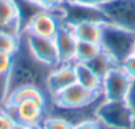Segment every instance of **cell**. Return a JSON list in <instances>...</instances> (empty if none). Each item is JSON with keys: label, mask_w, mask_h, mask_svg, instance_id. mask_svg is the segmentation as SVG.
Masks as SVG:
<instances>
[{"label": "cell", "mask_w": 135, "mask_h": 129, "mask_svg": "<svg viewBox=\"0 0 135 129\" xmlns=\"http://www.w3.org/2000/svg\"><path fill=\"white\" fill-rule=\"evenodd\" d=\"M38 129H42V128H41V126H40V128H38Z\"/></svg>", "instance_id": "cell-32"}, {"label": "cell", "mask_w": 135, "mask_h": 129, "mask_svg": "<svg viewBox=\"0 0 135 129\" xmlns=\"http://www.w3.org/2000/svg\"><path fill=\"white\" fill-rule=\"evenodd\" d=\"M102 24L97 21H84L70 25L77 41H88L99 44L102 37Z\"/></svg>", "instance_id": "cell-15"}, {"label": "cell", "mask_w": 135, "mask_h": 129, "mask_svg": "<svg viewBox=\"0 0 135 129\" xmlns=\"http://www.w3.org/2000/svg\"><path fill=\"white\" fill-rule=\"evenodd\" d=\"M36 2L44 8V9H48V11H53V9H57L62 6L64 0H36Z\"/></svg>", "instance_id": "cell-25"}, {"label": "cell", "mask_w": 135, "mask_h": 129, "mask_svg": "<svg viewBox=\"0 0 135 129\" xmlns=\"http://www.w3.org/2000/svg\"><path fill=\"white\" fill-rule=\"evenodd\" d=\"M64 2H73V0H64Z\"/></svg>", "instance_id": "cell-31"}, {"label": "cell", "mask_w": 135, "mask_h": 129, "mask_svg": "<svg viewBox=\"0 0 135 129\" xmlns=\"http://www.w3.org/2000/svg\"><path fill=\"white\" fill-rule=\"evenodd\" d=\"M53 40L56 44L60 63H74L77 38H76L70 25L66 23H62Z\"/></svg>", "instance_id": "cell-12"}, {"label": "cell", "mask_w": 135, "mask_h": 129, "mask_svg": "<svg viewBox=\"0 0 135 129\" xmlns=\"http://www.w3.org/2000/svg\"><path fill=\"white\" fill-rule=\"evenodd\" d=\"M53 67L41 63L31 54L24 40L21 38L20 49L13 57V64L8 74L7 95L12 90L23 86H38L46 91L45 83Z\"/></svg>", "instance_id": "cell-1"}, {"label": "cell", "mask_w": 135, "mask_h": 129, "mask_svg": "<svg viewBox=\"0 0 135 129\" xmlns=\"http://www.w3.org/2000/svg\"><path fill=\"white\" fill-rule=\"evenodd\" d=\"M13 54L0 51V77H8L13 64Z\"/></svg>", "instance_id": "cell-21"}, {"label": "cell", "mask_w": 135, "mask_h": 129, "mask_svg": "<svg viewBox=\"0 0 135 129\" xmlns=\"http://www.w3.org/2000/svg\"><path fill=\"white\" fill-rule=\"evenodd\" d=\"M15 121L0 108V129H13Z\"/></svg>", "instance_id": "cell-24"}, {"label": "cell", "mask_w": 135, "mask_h": 129, "mask_svg": "<svg viewBox=\"0 0 135 129\" xmlns=\"http://www.w3.org/2000/svg\"><path fill=\"white\" fill-rule=\"evenodd\" d=\"M64 23V9L62 6L57 9L48 11L44 9L35 15L23 28L21 33H29L40 37L54 38L58 28Z\"/></svg>", "instance_id": "cell-7"}, {"label": "cell", "mask_w": 135, "mask_h": 129, "mask_svg": "<svg viewBox=\"0 0 135 129\" xmlns=\"http://www.w3.org/2000/svg\"><path fill=\"white\" fill-rule=\"evenodd\" d=\"M94 117L107 126L135 128V115L126 100L101 99L94 107Z\"/></svg>", "instance_id": "cell-3"}, {"label": "cell", "mask_w": 135, "mask_h": 129, "mask_svg": "<svg viewBox=\"0 0 135 129\" xmlns=\"http://www.w3.org/2000/svg\"><path fill=\"white\" fill-rule=\"evenodd\" d=\"M102 99V92L88 90L80 83H73L58 94L50 96V103L60 111H77L93 107Z\"/></svg>", "instance_id": "cell-4"}, {"label": "cell", "mask_w": 135, "mask_h": 129, "mask_svg": "<svg viewBox=\"0 0 135 129\" xmlns=\"http://www.w3.org/2000/svg\"><path fill=\"white\" fill-rule=\"evenodd\" d=\"M76 80L88 90L102 92V79L88 66L86 63H74Z\"/></svg>", "instance_id": "cell-16"}, {"label": "cell", "mask_w": 135, "mask_h": 129, "mask_svg": "<svg viewBox=\"0 0 135 129\" xmlns=\"http://www.w3.org/2000/svg\"><path fill=\"white\" fill-rule=\"evenodd\" d=\"M73 2H78V3L88 4V6H99L101 3L105 2V0H73Z\"/></svg>", "instance_id": "cell-27"}, {"label": "cell", "mask_w": 135, "mask_h": 129, "mask_svg": "<svg viewBox=\"0 0 135 129\" xmlns=\"http://www.w3.org/2000/svg\"><path fill=\"white\" fill-rule=\"evenodd\" d=\"M134 44L135 32L119 28L110 23L102 24V37L99 45L103 51L110 54L118 62V64L132 54Z\"/></svg>", "instance_id": "cell-2"}, {"label": "cell", "mask_w": 135, "mask_h": 129, "mask_svg": "<svg viewBox=\"0 0 135 129\" xmlns=\"http://www.w3.org/2000/svg\"><path fill=\"white\" fill-rule=\"evenodd\" d=\"M21 45V36L13 34L6 30H0V51L16 54Z\"/></svg>", "instance_id": "cell-19"}, {"label": "cell", "mask_w": 135, "mask_h": 129, "mask_svg": "<svg viewBox=\"0 0 135 129\" xmlns=\"http://www.w3.org/2000/svg\"><path fill=\"white\" fill-rule=\"evenodd\" d=\"M73 129H102V124L95 117H88L77 121Z\"/></svg>", "instance_id": "cell-22"}, {"label": "cell", "mask_w": 135, "mask_h": 129, "mask_svg": "<svg viewBox=\"0 0 135 129\" xmlns=\"http://www.w3.org/2000/svg\"><path fill=\"white\" fill-rule=\"evenodd\" d=\"M131 78L122 69V66L110 70L102 79V99L106 100H126Z\"/></svg>", "instance_id": "cell-9"}, {"label": "cell", "mask_w": 135, "mask_h": 129, "mask_svg": "<svg viewBox=\"0 0 135 129\" xmlns=\"http://www.w3.org/2000/svg\"><path fill=\"white\" fill-rule=\"evenodd\" d=\"M86 64H88V66H89L101 79H103L105 75H106L110 70H113L114 67L119 66L118 62H117L110 54H107V53L103 51V50H101L99 54H97V55H95L91 61H89Z\"/></svg>", "instance_id": "cell-17"}, {"label": "cell", "mask_w": 135, "mask_h": 129, "mask_svg": "<svg viewBox=\"0 0 135 129\" xmlns=\"http://www.w3.org/2000/svg\"><path fill=\"white\" fill-rule=\"evenodd\" d=\"M126 101L128 103V105L131 107V109L135 115V79L131 80V84H130V88H128V92L126 96Z\"/></svg>", "instance_id": "cell-26"}, {"label": "cell", "mask_w": 135, "mask_h": 129, "mask_svg": "<svg viewBox=\"0 0 135 129\" xmlns=\"http://www.w3.org/2000/svg\"><path fill=\"white\" fill-rule=\"evenodd\" d=\"M46 105L48 103L29 99L16 105L0 104V108L15 121V124H21L31 128H40L42 120L46 116Z\"/></svg>", "instance_id": "cell-5"}, {"label": "cell", "mask_w": 135, "mask_h": 129, "mask_svg": "<svg viewBox=\"0 0 135 129\" xmlns=\"http://www.w3.org/2000/svg\"><path fill=\"white\" fill-rule=\"evenodd\" d=\"M98 7L106 23L135 32V0H105Z\"/></svg>", "instance_id": "cell-6"}, {"label": "cell", "mask_w": 135, "mask_h": 129, "mask_svg": "<svg viewBox=\"0 0 135 129\" xmlns=\"http://www.w3.org/2000/svg\"><path fill=\"white\" fill-rule=\"evenodd\" d=\"M48 92L38 87V86H23V87H17L15 90H12L4 99V101L2 104H12L16 105L24 100H29V99H36L44 103H48Z\"/></svg>", "instance_id": "cell-14"}, {"label": "cell", "mask_w": 135, "mask_h": 129, "mask_svg": "<svg viewBox=\"0 0 135 129\" xmlns=\"http://www.w3.org/2000/svg\"><path fill=\"white\" fill-rule=\"evenodd\" d=\"M40 126L42 129H73L74 124L60 115H46Z\"/></svg>", "instance_id": "cell-20"}, {"label": "cell", "mask_w": 135, "mask_h": 129, "mask_svg": "<svg viewBox=\"0 0 135 129\" xmlns=\"http://www.w3.org/2000/svg\"><path fill=\"white\" fill-rule=\"evenodd\" d=\"M132 54L135 55V44H134V49H132Z\"/></svg>", "instance_id": "cell-30"}, {"label": "cell", "mask_w": 135, "mask_h": 129, "mask_svg": "<svg viewBox=\"0 0 135 129\" xmlns=\"http://www.w3.org/2000/svg\"><path fill=\"white\" fill-rule=\"evenodd\" d=\"M120 66H122V69L128 74V77H130L131 79H135V55H134V54L128 55V57L120 63Z\"/></svg>", "instance_id": "cell-23"}, {"label": "cell", "mask_w": 135, "mask_h": 129, "mask_svg": "<svg viewBox=\"0 0 135 129\" xmlns=\"http://www.w3.org/2000/svg\"><path fill=\"white\" fill-rule=\"evenodd\" d=\"M76 69L74 63H60L56 67H53L46 78V92L50 96L58 94L60 91L65 90L66 87L76 83Z\"/></svg>", "instance_id": "cell-11"}, {"label": "cell", "mask_w": 135, "mask_h": 129, "mask_svg": "<svg viewBox=\"0 0 135 129\" xmlns=\"http://www.w3.org/2000/svg\"><path fill=\"white\" fill-rule=\"evenodd\" d=\"M13 129H38V128H31V126H27V125H21V124H15Z\"/></svg>", "instance_id": "cell-28"}, {"label": "cell", "mask_w": 135, "mask_h": 129, "mask_svg": "<svg viewBox=\"0 0 135 129\" xmlns=\"http://www.w3.org/2000/svg\"><path fill=\"white\" fill-rule=\"evenodd\" d=\"M0 30L21 36L23 25L17 0H0Z\"/></svg>", "instance_id": "cell-13"}, {"label": "cell", "mask_w": 135, "mask_h": 129, "mask_svg": "<svg viewBox=\"0 0 135 129\" xmlns=\"http://www.w3.org/2000/svg\"><path fill=\"white\" fill-rule=\"evenodd\" d=\"M21 38L24 40L31 54L37 61H40L41 63L46 64L49 67H56L57 64H60V59H58V54L53 38L40 37L29 33H21Z\"/></svg>", "instance_id": "cell-8"}, {"label": "cell", "mask_w": 135, "mask_h": 129, "mask_svg": "<svg viewBox=\"0 0 135 129\" xmlns=\"http://www.w3.org/2000/svg\"><path fill=\"white\" fill-rule=\"evenodd\" d=\"M102 129H135V128H114V126H107L102 124Z\"/></svg>", "instance_id": "cell-29"}, {"label": "cell", "mask_w": 135, "mask_h": 129, "mask_svg": "<svg viewBox=\"0 0 135 129\" xmlns=\"http://www.w3.org/2000/svg\"><path fill=\"white\" fill-rule=\"evenodd\" d=\"M101 50H102V47L99 44L88 42V41H77L74 63H88L97 54H99Z\"/></svg>", "instance_id": "cell-18"}, {"label": "cell", "mask_w": 135, "mask_h": 129, "mask_svg": "<svg viewBox=\"0 0 135 129\" xmlns=\"http://www.w3.org/2000/svg\"><path fill=\"white\" fill-rule=\"evenodd\" d=\"M64 23L73 25L84 21L106 23V17L98 6H88L78 2H64Z\"/></svg>", "instance_id": "cell-10"}]
</instances>
